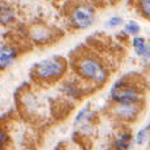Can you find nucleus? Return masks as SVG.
<instances>
[{
  "label": "nucleus",
  "instance_id": "f257e3e1",
  "mask_svg": "<svg viewBox=\"0 0 150 150\" xmlns=\"http://www.w3.org/2000/svg\"><path fill=\"white\" fill-rule=\"evenodd\" d=\"M76 71L79 76L91 82H103L107 79V71L103 64L93 56H82L77 60Z\"/></svg>",
  "mask_w": 150,
  "mask_h": 150
},
{
  "label": "nucleus",
  "instance_id": "f03ea898",
  "mask_svg": "<svg viewBox=\"0 0 150 150\" xmlns=\"http://www.w3.org/2000/svg\"><path fill=\"white\" fill-rule=\"evenodd\" d=\"M65 72V63L64 60L59 57H50L39 62L34 65L33 76L42 81H51L57 80Z\"/></svg>",
  "mask_w": 150,
  "mask_h": 150
},
{
  "label": "nucleus",
  "instance_id": "7ed1b4c3",
  "mask_svg": "<svg viewBox=\"0 0 150 150\" xmlns=\"http://www.w3.org/2000/svg\"><path fill=\"white\" fill-rule=\"evenodd\" d=\"M110 96L116 103L122 102H138L141 94L138 89L127 81H117L111 88Z\"/></svg>",
  "mask_w": 150,
  "mask_h": 150
},
{
  "label": "nucleus",
  "instance_id": "20e7f679",
  "mask_svg": "<svg viewBox=\"0 0 150 150\" xmlns=\"http://www.w3.org/2000/svg\"><path fill=\"white\" fill-rule=\"evenodd\" d=\"M71 22L77 29L89 28L94 21V12L88 5H79L71 13Z\"/></svg>",
  "mask_w": 150,
  "mask_h": 150
},
{
  "label": "nucleus",
  "instance_id": "39448f33",
  "mask_svg": "<svg viewBox=\"0 0 150 150\" xmlns=\"http://www.w3.org/2000/svg\"><path fill=\"white\" fill-rule=\"evenodd\" d=\"M140 111L137 102H122L112 107V114L120 120H132Z\"/></svg>",
  "mask_w": 150,
  "mask_h": 150
},
{
  "label": "nucleus",
  "instance_id": "423d86ee",
  "mask_svg": "<svg viewBox=\"0 0 150 150\" xmlns=\"http://www.w3.org/2000/svg\"><path fill=\"white\" fill-rule=\"evenodd\" d=\"M17 52L12 46L8 45H1L0 48V67L3 69L7 68L9 64H12V62L16 59Z\"/></svg>",
  "mask_w": 150,
  "mask_h": 150
},
{
  "label": "nucleus",
  "instance_id": "0eeeda50",
  "mask_svg": "<svg viewBox=\"0 0 150 150\" xmlns=\"http://www.w3.org/2000/svg\"><path fill=\"white\" fill-rule=\"evenodd\" d=\"M132 142V134L128 132H123L115 138L114 146L116 150H128Z\"/></svg>",
  "mask_w": 150,
  "mask_h": 150
},
{
  "label": "nucleus",
  "instance_id": "6e6552de",
  "mask_svg": "<svg viewBox=\"0 0 150 150\" xmlns=\"http://www.w3.org/2000/svg\"><path fill=\"white\" fill-rule=\"evenodd\" d=\"M31 37L35 39L37 42H45L46 39L50 37V31L47 30L45 26H35L31 29L30 31Z\"/></svg>",
  "mask_w": 150,
  "mask_h": 150
},
{
  "label": "nucleus",
  "instance_id": "1a4fd4ad",
  "mask_svg": "<svg viewBox=\"0 0 150 150\" xmlns=\"http://www.w3.org/2000/svg\"><path fill=\"white\" fill-rule=\"evenodd\" d=\"M14 18V12L12 8L7 7L5 4L1 5V12H0V20H1L3 25H7L9 22H12Z\"/></svg>",
  "mask_w": 150,
  "mask_h": 150
},
{
  "label": "nucleus",
  "instance_id": "9d476101",
  "mask_svg": "<svg viewBox=\"0 0 150 150\" xmlns=\"http://www.w3.org/2000/svg\"><path fill=\"white\" fill-rule=\"evenodd\" d=\"M146 45L148 43L145 42V39L142 38V37H134L133 38V47H134V51H136L137 55H140L144 52V50H145Z\"/></svg>",
  "mask_w": 150,
  "mask_h": 150
},
{
  "label": "nucleus",
  "instance_id": "9b49d317",
  "mask_svg": "<svg viewBox=\"0 0 150 150\" xmlns=\"http://www.w3.org/2000/svg\"><path fill=\"white\" fill-rule=\"evenodd\" d=\"M124 30H125V33L131 34V35H137V34L140 33V26H138L137 22L131 21L124 26Z\"/></svg>",
  "mask_w": 150,
  "mask_h": 150
},
{
  "label": "nucleus",
  "instance_id": "f8f14e48",
  "mask_svg": "<svg viewBox=\"0 0 150 150\" xmlns=\"http://www.w3.org/2000/svg\"><path fill=\"white\" fill-rule=\"evenodd\" d=\"M138 5L144 16L150 18V0H138Z\"/></svg>",
  "mask_w": 150,
  "mask_h": 150
},
{
  "label": "nucleus",
  "instance_id": "ddd939ff",
  "mask_svg": "<svg viewBox=\"0 0 150 150\" xmlns=\"http://www.w3.org/2000/svg\"><path fill=\"white\" fill-rule=\"evenodd\" d=\"M64 90H65V93H67L68 96H71V97H73V98H77V97L80 96L79 89H77L76 86L73 85V83H67V85L64 86Z\"/></svg>",
  "mask_w": 150,
  "mask_h": 150
},
{
  "label": "nucleus",
  "instance_id": "4468645a",
  "mask_svg": "<svg viewBox=\"0 0 150 150\" xmlns=\"http://www.w3.org/2000/svg\"><path fill=\"white\" fill-rule=\"evenodd\" d=\"M122 22H123L122 17H119V16H112L111 18L107 20L106 25H107V26H117V25H120Z\"/></svg>",
  "mask_w": 150,
  "mask_h": 150
},
{
  "label": "nucleus",
  "instance_id": "2eb2a0df",
  "mask_svg": "<svg viewBox=\"0 0 150 150\" xmlns=\"http://www.w3.org/2000/svg\"><path fill=\"white\" fill-rule=\"evenodd\" d=\"M146 134H148V129L146 128L140 129L138 133H137V137H136V142L137 144H142L144 141H145V138H146Z\"/></svg>",
  "mask_w": 150,
  "mask_h": 150
},
{
  "label": "nucleus",
  "instance_id": "dca6fc26",
  "mask_svg": "<svg viewBox=\"0 0 150 150\" xmlns=\"http://www.w3.org/2000/svg\"><path fill=\"white\" fill-rule=\"evenodd\" d=\"M88 111L89 110L88 108H83L82 111H80V114L77 115V117H76V123H79V122H81V120L83 119V117H85V115L88 114Z\"/></svg>",
  "mask_w": 150,
  "mask_h": 150
},
{
  "label": "nucleus",
  "instance_id": "f3484780",
  "mask_svg": "<svg viewBox=\"0 0 150 150\" xmlns=\"http://www.w3.org/2000/svg\"><path fill=\"white\" fill-rule=\"evenodd\" d=\"M141 56L145 57V59H150V45H146L145 50H144V52L141 54Z\"/></svg>",
  "mask_w": 150,
  "mask_h": 150
},
{
  "label": "nucleus",
  "instance_id": "a211bd4d",
  "mask_svg": "<svg viewBox=\"0 0 150 150\" xmlns=\"http://www.w3.org/2000/svg\"><path fill=\"white\" fill-rule=\"evenodd\" d=\"M0 136H1V145L4 146L5 142H7V134H5L4 131H1V134H0Z\"/></svg>",
  "mask_w": 150,
  "mask_h": 150
}]
</instances>
